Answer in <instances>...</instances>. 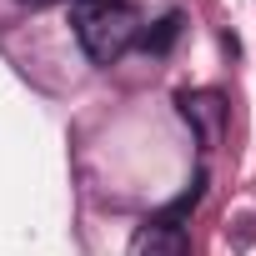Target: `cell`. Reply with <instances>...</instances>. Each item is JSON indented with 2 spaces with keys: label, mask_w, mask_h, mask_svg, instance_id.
Listing matches in <instances>:
<instances>
[{
  "label": "cell",
  "mask_w": 256,
  "mask_h": 256,
  "mask_svg": "<svg viewBox=\"0 0 256 256\" xmlns=\"http://www.w3.org/2000/svg\"><path fill=\"white\" fill-rule=\"evenodd\" d=\"M76 40L96 66H116L141 36V16L131 0H70Z\"/></svg>",
  "instance_id": "obj_1"
},
{
  "label": "cell",
  "mask_w": 256,
  "mask_h": 256,
  "mask_svg": "<svg viewBox=\"0 0 256 256\" xmlns=\"http://www.w3.org/2000/svg\"><path fill=\"white\" fill-rule=\"evenodd\" d=\"M131 256H191V246H186V231L176 221L156 216L131 236Z\"/></svg>",
  "instance_id": "obj_2"
},
{
  "label": "cell",
  "mask_w": 256,
  "mask_h": 256,
  "mask_svg": "<svg viewBox=\"0 0 256 256\" xmlns=\"http://www.w3.org/2000/svg\"><path fill=\"white\" fill-rule=\"evenodd\" d=\"M181 110H186V120H196V126H201V141H206V146H216V141H221V120H226L221 96H211V90L181 96Z\"/></svg>",
  "instance_id": "obj_3"
},
{
  "label": "cell",
  "mask_w": 256,
  "mask_h": 256,
  "mask_svg": "<svg viewBox=\"0 0 256 256\" xmlns=\"http://www.w3.org/2000/svg\"><path fill=\"white\" fill-rule=\"evenodd\" d=\"M176 30H181V20H176V16H166V20H156V30H146V36H141V46L161 56V50L176 40Z\"/></svg>",
  "instance_id": "obj_4"
},
{
  "label": "cell",
  "mask_w": 256,
  "mask_h": 256,
  "mask_svg": "<svg viewBox=\"0 0 256 256\" xmlns=\"http://www.w3.org/2000/svg\"><path fill=\"white\" fill-rule=\"evenodd\" d=\"M26 6H56V0H26Z\"/></svg>",
  "instance_id": "obj_5"
}]
</instances>
